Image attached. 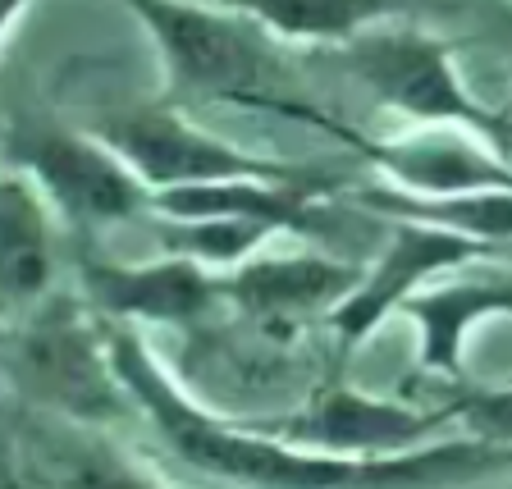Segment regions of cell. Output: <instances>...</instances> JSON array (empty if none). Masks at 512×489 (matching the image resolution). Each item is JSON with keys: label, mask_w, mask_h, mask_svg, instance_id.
<instances>
[{"label": "cell", "mask_w": 512, "mask_h": 489, "mask_svg": "<svg viewBox=\"0 0 512 489\" xmlns=\"http://www.w3.org/2000/svg\"><path fill=\"white\" fill-rule=\"evenodd\" d=\"M384 220H394V229L384 238L380 256L371 266H362L357 288L325 316L339 348H362L371 334H380L403 311L407 298H416L421 288H430L448 270L480 261L490 252L476 238L458 234V229H444V224L416 220V215H384Z\"/></svg>", "instance_id": "obj_6"}, {"label": "cell", "mask_w": 512, "mask_h": 489, "mask_svg": "<svg viewBox=\"0 0 512 489\" xmlns=\"http://www.w3.org/2000/svg\"><path fill=\"white\" fill-rule=\"evenodd\" d=\"M10 160L42 183L64 224L87 229V234L156 211L151 183L92 124H19L10 133Z\"/></svg>", "instance_id": "obj_4"}, {"label": "cell", "mask_w": 512, "mask_h": 489, "mask_svg": "<svg viewBox=\"0 0 512 489\" xmlns=\"http://www.w3.org/2000/svg\"><path fill=\"white\" fill-rule=\"evenodd\" d=\"M448 421H458L453 403L448 407H416L403 398H380L362 389H320L298 416H288L275 435L293 439L316 453H339V458H394L412 448L439 439Z\"/></svg>", "instance_id": "obj_8"}, {"label": "cell", "mask_w": 512, "mask_h": 489, "mask_svg": "<svg viewBox=\"0 0 512 489\" xmlns=\"http://www.w3.org/2000/svg\"><path fill=\"white\" fill-rule=\"evenodd\" d=\"M32 10H37V0H5V5H0V28H5V42H14L19 23L28 19Z\"/></svg>", "instance_id": "obj_17"}, {"label": "cell", "mask_w": 512, "mask_h": 489, "mask_svg": "<svg viewBox=\"0 0 512 489\" xmlns=\"http://www.w3.org/2000/svg\"><path fill=\"white\" fill-rule=\"evenodd\" d=\"M362 279V266L343 256L316 252V247H293L275 252L261 247L243 266L224 270V302L261 325H293L307 316H330Z\"/></svg>", "instance_id": "obj_10"}, {"label": "cell", "mask_w": 512, "mask_h": 489, "mask_svg": "<svg viewBox=\"0 0 512 489\" xmlns=\"http://www.w3.org/2000/svg\"><path fill=\"white\" fill-rule=\"evenodd\" d=\"M462 435H476L485 444L512 448V384H494V389H471L453 403Z\"/></svg>", "instance_id": "obj_16"}, {"label": "cell", "mask_w": 512, "mask_h": 489, "mask_svg": "<svg viewBox=\"0 0 512 489\" xmlns=\"http://www.w3.org/2000/svg\"><path fill=\"white\" fill-rule=\"evenodd\" d=\"M357 156L380 174L384 188L407 197H462V192L512 188V151L471 128H403L394 138H357Z\"/></svg>", "instance_id": "obj_9"}, {"label": "cell", "mask_w": 512, "mask_h": 489, "mask_svg": "<svg viewBox=\"0 0 512 489\" xmlns=\"http://www.w3.org/2000/svg\"><path fill=\"white\" fill-rule=\"evenodd\" d=\"M92 128L110 147L124 151L128 165L151 183V192L238 179V174H293V165L256 156V151L220 138V133L202 128L188 110L170 106V101L110 110V115H101Z\"/></svg>", "instance_id": "obj_5"}, {"label": "cell", "mask_w": 512, "mask_h": 489, "mask_svg": "<svg viewBox=\"0 0 512 489\" xmlns=\"http://www.w3.org/2000/svg\"><path fill=\"white\" fill-rule=\"evenodd\" d=\"M160 229V252L192 256L211 270H234L261 247L279 238L275 224L261 220H238V215H197V220H170V215H151Z\"/></svg>", "instance_id": "obj_15"}, {"label": "cell", "mask_w": 512, "mask_h": 489, "mask_svg": "<svg viewBox=\"0 0 512 489\" xmlns=\"http://www.w3.org/2000/svg\"><path fill=\"white\" fill-rule=\"evenodd\" d=\"M339 69L362 87L380 110L403 119L407 128H471L480 138L512 151V124L485 106L467 83L458 55L444 37L416 23H375L352 42L334 46Z\"/></svg>", "instance_id": "obj_3"}, {"label": "cell", "mask_w": 512, "mask_h": 489, "mask_svg": "<svg viewBox=\"0 0 512 489\" xmlns=\"http://www.w3.org/2000/svg\"><path fill=\"white\" fill-rule=\"evenodd\" d=\"M293 46H343L384 23L389 0H220Z\"/></svg>", "instance_id": "obj_13"}, {"label": "cell", "mask_w": 512, "mask_h": 489, "mask_svg": "<svg viewBox=\"0 0 512 489\" xmlns=\"http://www.w3.org/2000/svg\"><path fill=\"white\" fill-rule=\"evenodd\" d=\"M362 206L380 215H416V220L444 224V229H458L485 247L512 243V188L462 192V197H407V192H394L384 183H371V188H362Z\"/></svg>", "instance_id": "obj_14"}, {"label": "cell", "mask_w": 512, "mask_h": 489, "mask_svg": "<svg viewBox=\"0 0 512 489\" xmlns=\"http://www.w3.org/2000/svg\"><path fill=\"white\" fill-rule=\"evenodd\" d=\"M78 288L87 307L110 325H197L224 307V275L192 256L160 252L156 261L83 256Z\"/></svg>", "instance_id": "obj_7"}, {"label": "cell", "mask_w": 512, "mask_h": 489, "mask_svg": "<svg viewBox=\"0 0 512 489\" xmlns=\"http://www.w3.org/2000/svg\"><path fill=\"white\" fill-rule=\"evenodd\" d=\"M60 211L23 165H5L0 188V256H5V307L10 320L55 293L60 270Z\"/></svg>", "instance_id": "obj_12"}, {"label": "cell", "mask_w": 512, "mask_h": 489, "mask_svg": "<svg viewBox=\"0 0 512 489\" xmlns=\"http://www.w3.org/2000/svg\"><path fill=\"white\" fill-rule=\"evenodd\" d=\"M5 375L10 394L37 416L106 426L133 407L115 366L110 325L87 307V298L69 293H51L10 320Z\"/></svg>", "instance_id": "obj_2"}, {"label": "cell", "mask_w": 512, "mask_h": 489, "mask_svg": "<svg viewBox=\"0 0 512 489\" xmlns=\"http://www.w3.org/2000/svg\"><path fill=\"white\" fill-rule=\"evenodd\" d=\"M147 32L160 60V101L170 106H238L284 115L357 147L362 133L302 96L293 64L279 55V37L220 0H115Z\"/></svg>", "instance_id": "obj_1"}, {"label": "cell", "mask_w": 512, "mask_h": 489, "mask_svg": "<svg viewBox=\"0 0 512 489\" xmlns=\"http://www.w3.org/2000/svg\"><path fill=\"white\" fill-rule=\"evenodd\" d=\"M398 316L412 320L421 366L444 380H462L471 334L485 330L490 320H512V275L430 284L416 298H407Z\"/></svg>", "instance_id": "obj_11"}]
</instances>
